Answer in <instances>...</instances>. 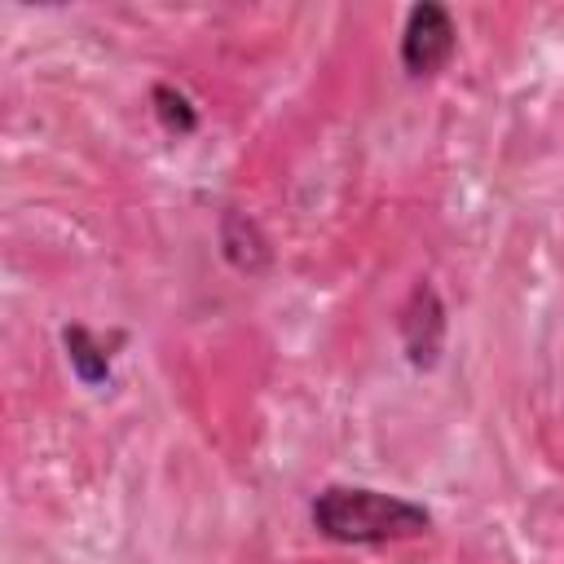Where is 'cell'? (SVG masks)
Listing matches in <instances>:
<instances>
[{"label":"cell","instance_id":"1","mask_svg":"<svg viewBox=\"0 0 564 564\" xmlns=\"http://www.w3.org/2000/svg\"><path fill=\"white\" fill-rule=\"evenodd\" d=\"M313 524L322 538L330 542H348V546H383V542H405L432 529V516L397 494H379V489H348V485H330L313 498Z\"/></svg>","mask_w":564,"mask_h":564},{"label":"cell","instance_id":"2","mask_svg":"<svg viewBox=\"0 0 564 564\" xmlns=\"http://www.w3.org/2000/svg\"><path fill=\"white\" fill-rule=\"evenodd\" d=\"M454 53V22L441 4H414L401 31V66L414 79L436 75Z\"/></svg>","mask_w":564,"mask_h":564},{"label":"cell","instance_id":"3","mask_svg":"<svg viewBox=\"0 0 564 564\" xmlns=\"http://www.w3.org/2000/svg\"><path fill=\"white\" fill-rule=\"evenodd\" d=\"M66 348H70V366L79 370V379L97 383V379H106V375H110L106 352H97V348L88 344V330H84V326H70V330H66Z\"/></svg>","mask_w":564,"mask_h":564}]
</instances>
